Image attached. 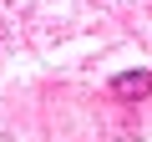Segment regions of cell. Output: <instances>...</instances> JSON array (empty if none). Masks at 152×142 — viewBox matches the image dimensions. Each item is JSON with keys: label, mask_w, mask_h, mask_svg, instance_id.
Returning <instances> with one entry per match:
<instances>
[{"label": "cell", "mask_w": 152, "mask_h": 142, "mask_svg": "<svg viewBox=\"0 0 152 142\" xmlns=\"http://www.w3.org/2000/svg\"><path fill=\"white\" fill-rule=\"evenodd\" d=\"M152 91V71H122L112 76V97H147Z\"/></svg>", "instance_id": "obj_1"}]
</instances>
